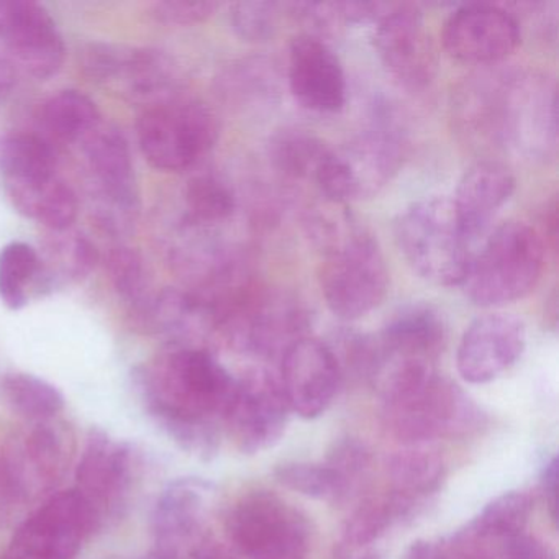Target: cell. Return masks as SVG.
Segmentation results:
<instances>
[{
	"label": "cell",
	"instance_id": "484cf974",
	"mask_svg": "<svg viewBox=\"0 0 559 559\" xmlns=\"http://www.w3.org/2000/svg\"><path fill=\"white\" fill-rule=\"evenodd\" d=\"M114 84H122L130 97L150 107L179 96L175 61L152 48H127Z\"/></svg>",
	"mask_w": 559,
	"mask_h": 559
},
{
	"label": "cell",
	"instance_id": "4316f807",
	"mask_svg": "<svg viewBox=\"0 0 559 559\" xmlns=\"http://www.w3.org/2000/svg\"><path fill=\"white\" fill-rule=\"evenodd\" d=\"M444 474L443 457L427 444L404 447L388 460L389 490L421 507L440 490Z\"/></svg>",
	"mask_w": 559,
	"mask_h": 559
},
{
	"label": "cell",
	"instance_id": "60d3db41",
	"mask_svg": "<svg viewBox=\"0 0 559 559\" xmlns=\"http://www.w3.org/2000/svg\"><path fill=\"white\" fill-rule=\"evenodd\" d=\"M280 9L271 2H238L230 8L231 27L245 41L263 44L276 35Z\"/></svg>",
	"mask_w": 559,
	"mask_h": 559
},
{
	"label": "cell",
	"instance_id": "ee69618b",
	"mask_svg": "<svg viewBox=\"0 0 559 559\" xmlns=\"http://www.w3.org/2000/svg\"><path fill=\"white\" fill-rule=\"evenodd\" d=\"M499 559H556V552L543 539L520 533L500 543Z\"/></svg>",
	"mask_w": 559,
	"mask_h": 559
},
{
	"label": "cell",
	"instance_id": "e575fe53",
	"mask_svg": "<svg viewBox=\"0 0 559 559\" xmlns=\"http://www.w3.org/2000/svg\"><path fill=\"white\" fill-rule=\"evenodd\" d=\"M330 146L310 133L297 129L277 132L270 143V158L274 168L289 179L312 181L320 162Z\"/></svg>",
	"mask_w": 559,
	"mask_h": 559
},
{
	"label": "cell",
	"instance_id": "f1b7e54d",
	"mask_svg": "<svg viewBox=\"0 0 559 559\" xmlns=\"http://www.w3.org/2000/svg\"><path fill=\"white\" fill-rule=\"evenodd\" d=\"M55 240L40 257L37 296L67 283H78L87 277L99 261L97 248L80 234L70 230L53 231Z\"/></svg>",
	"mask_w": 559,
	"mask_h": 559
},
{
	"label": "cell",
	"instance_id": "5b68a950",
	"mask_svg": "<svg viewBox=\"0 0 559 559\" xmlns=\"http://www.w3.org/2000/svg\"><path fill=\"white\" fill-rule=\"evenodd\" d=\"M395 240L408 266L435 286H461L476 251L450 198L408 205L395 221Z\"/></svg>",
	"mask_w": 559,
	"mask_h": 559
},
{
	"label": "cell",
	"instance_id": "7402d4cb",
	"mask_svg": "<svg viewBox=\"0 0 559 559\" xmlns=\"http://www.w3.org/2000/svg\"><path fill=\"white\" fill-rule=\"evenodd\" d=\"M215 487L199 477H181L169 484L153 510L156 546L181 555L186 545H199L214 506Z\"/></svg>",
	"mask_w": 559,
	"mask_h": 559
},
{
	"label": "cell",
	"instance_id": "f35d334b",
	"mask_svg": "<svg viewBox=\"0 0 559 559\" xmlns=\"http://www.w3.org/2000/svg\"><path fill=\"white\" fill-rule=\"evenodd\" d=\"M326 464L338 477L343 490V503L358 497L365 489L371 476L372 457L371 448L358 438H340L330 448L326 454Z\"/></svg>",
	"mask_w": 559,
	"mask_h": 559
},
{
	"label": "cell",
	"instance_id": "681fc988",
	"mask_svg": "<svg viewBox=\"0 0 559 559\" xmlns=\"http://www.w3.org/2000/svg\"><path fill=\"white\" fill-rule=\"evenodd\" d=\"M333 559H381L372 548H358L340 542L333 549Z\"/></svg>",
	"mask_w": 559,
	"mask_h": 559
},
{
	"label": "cell",
	"instance_id": "d6986e66",
	"mask_svg": "<svg viewBox=\"0 0 559 559\" xmlns=\"http://www.w3.org/2000/svg\"><path fill=\"white\" fill-rule=\"evenodd\" d=\"M525 323L510 313L474 320L457 346V372L469 384H487L509 371L525 352Z\"/></svg>",
	"mask_w": 559,
	"mask_h": 559
},
{
	"label": "cell",
	"instance_id": "f546056e",
	"mask_svg": "<svg viewBox=\"0 0 559 559\" xmlns=\"http://www.w3.org/2000/svg\"><path fill=\"white\" fill-rule=\"evenodd\" d=\"M0 399L25 420L50 421L64 408L60 389L28 372H8L0 378Z\"/></svg>",
	"mask_w": 559,
	"mask_h": 559
},
{
	"label": "cell",
	"instance_id": "74e56055",
	"mask_svg": "<svg viewBox=\"0 0 559 559\" xmlns=\"http://www.w3.org/2000/svg\"><path fill=\"white\" fill-rule=\"evenodd\" d=\"M273 476L281 486L300 496L343 503V490L338 477L326 463L286 461L274 467Z\"/></svg>",
	"mask_w": 559,
	"mask_h": 559
},
{
	"label": "cell",
	"instance_id": "4dcf8cb0",
	"mask_svg": "<svg viewBox=\"0 0 559 559\" xmlns=\"http://www.w3.org/2000/svg\"><path fill=\"white\" fill-rule=\"evenodd\" d=\"M57 155L35 133H9L0 139V175L4 181H28L57 175Z\"/></svg>",
	"mask_w": 559,
	"mask_h": 559
},
{
	"label": "cell",
	"instance_id": "7a4b0ae2",
	"mask_svg": "<svg viewBox=\"0 0 559 559\" xmlns=\"http://www.w3.org/2000/svg\"><path fill=\"white\" fill-rule=\"evenodd\" d=\"M374 382L382 424L404 447L469 437L486 424L479 405L430 362L382 361Z\"/></svg>",
	"mask_w": 559,
	"mask_h": 559
},
{
	"label": "cell",
	"instance_id": "bcb514c9",
	"mask_svg": "<svg viewBox=\"0 0 559 559\" xmlns=\"http://www.w3.org/2000/svg\"><path fill=\"white\" fill-rule=\"evenodd\" d=\"M558 201H556V198H552L546 204L545 212H543V234H539L546 250H551L552 253L558 251Z\"/></svg>",
	"mask_w": 559,
	"mask_h": 559
},
{
	"label": "cell",
	"instance_id": "4fadbf2b",
	"mask_svg": "<svg viewBox=\"0 0 559 559\" xmlns=\"http://www.w3.org/2000/svg\"><path fill=\"white\" fill-rule=\"evenodd\" d=\"M0 41L15 68L37 80H48L63 67L64 41L57 22L32 0H0Z\"/></svg>",
	"mask_w": 559,
	"mask_h": 559
},
{
	"label": "cell",
	"instance_id": "603a6c76",
	"mask_svg": "<svg viewBox=\"0 0 559 559\" xmlns=\"http://www.w3.org/2000/svg\"><path fill=\"white\" fill-rule=\"evenodd\" d=\"M381 361H420L435 365L447 343L443 313L430 304L402 307L378 338Z\"/></svg>",
	"mask_w": 559,
	"mask_h": 559
},
{
	"label": "cell",
	"instance_id": "9c48e42d",
	"mask_svg": "<svg viewBox=\"0 0 559 559\" xmlns=\"http://www.w3.org/2000/svg\"><path fill=\"white\" fill-rule=\"evenodd\" d=\"M402 150L394 133L366 130L342 148H329L313 175L320 194L332 204H346L378 194L401 168Z\"/></svg>",
	"mask_w": 559,
	"mask_h": 559
},
{
	"label": "cell",
	"instance_id": "d590c367",
	"mask_svg": "<svg viewBox=\"0 0 559 559\" xmlns=\"http://www.w3.org/2000/svg\"><path fill=\"white\" fill-rule=\"evenodd\" d=\"M189 218L198 227L224 224L237 211V195L225 179L215 175H199L186 188Z\"/></svg>",
	"mask_w": 559,
	"mask_h": 559
},
{
	"label": "cell",
	"instance_id": "277c9868",
	"mask_svg": "<svg viewBox=\"0 0 559 559\" xmlns=\"http://www.w3.org/2000/svg\"><path fill=\"white\" fill-rule=\"evenodd\" d=\"M467 122L477 132L532 155L556 145V93L542 78H500L473 91Z\"/></svg>",
	"mask_w": 559,
	"mask_h": 559
},
{
	"label": "cell",
	"instance_id": "f907efd6",
	"mask_svg": "<svg viewBox=\"0 0 559 559\" xmlns=\"http://www.w3.org/2000/svg\"><path fill=\"white\" fill-rule=\"evenodd\" d=\"M136 559H179L178 552L169 551V549L159 548V546H155L153 551H150L148 555L143 556V558Z\"/></svg>",
	"mask_w": 559,
	"mask_h": 559
},
{
	"label": "cell",
	"instance_id": "8fae6325",
	"mask_svg": "<svg viewBox=\"0 0 559 559\" xmlns=\"http://www.w3.org/2000/svg\"><path fill=\"white\" fill-rule=\"evenodd\" d=\"M289 412L280 379L264 369H254L237 379L224 428L241 453H263L286 433Z\"/></svg>",
	"mask_w": 559,
	"mask_h": 559
},
{
	"label": "cell",
	"instance_id": "836d02e7",
	"mask_svg": "<svg viewBox=\"0 0 559 559\" xmlns=\"http://www.w3.org/2000/svg\"><path fill=\"white\" fill-rule=\"evenodd\" d=\"M532 510L533 499L528 492L509 490L490 500L469 526L489 545L493 542L503 543L520 533H525Z\"/></svg>",
	"mask_w": 559,
	"mask_h": 559
},
{
	"label": "cell",
	"instance_id": "5bb4252c",
	"mask_svg": "<svg viewBox=\"0 0 559 559\" xmlns=\"http://www.w3.org/2000/svg\"><path fill=\"white\" fill-rule=\"evenodd\" d=\"M73 437L63 425L38 421L12 441L2 463L21 500L51 492L67 473Z\"/></svg>",
	"mask_w": 559,
	"mask_h": 559
},
{
	"label": "cell",
	"instance_id": "83f0119b",
	"mask_svg": "<svg viewBox=\"0 0 559 559\" xmlns=\"http://www.w3.org/2000/svg\"><path fill=\"white\" fill-rule=\"evenodd\" d=\"M424 507L388 490L366 497L349 513L342 542L358 548H371L389 530L415 519Z\"/></svg>",
	"mask_w": 559,
	"mask_h": 559
},
{
	"label": "cell",
	"instance_id": "8992f818",
	"mask_svg": "<svg viewBox=\"0 0 559 559\" xmlns=\"http://www.w3.org/2000/svg\"><path fill=\"white\" fill-rule=\"evenodd\" d=\"M546 253L539 231L523 222H506L474 251L461 286L471 302L486 309L515 302L535 289Z\"/></svg>",
	"mask_w": 559,
	"mask_h": 559
},
{
	"label": "cell",
	"instance_id": "7bdbcfd3",
	"mask_svg": "<svg viewBox=\"0 0 559 559\" xmlns=\"http://www.w3.org/2000/svg\"><path fill=\"white\" fill-rule=\"evenodd\" d=\"M217 9L207 0H165L153 5L152 15L166 25H195L209 21Z\"/></svg>",
	"mask_w": 559,
	"mask_h": 559
},
{
	"label": "cell",
	"instance_id": "6da1fadb",
	"mask_svg": "<svg viewBox=\"0 0 559 559\" xmlns=\"http://www.w3.org/2000/svg\"><path fill=\"white\" fill-rule=\"evenodd\" d=\"M150 417L191 456L211 461L221 450L224 415L237 379L202 346L173 348L135 372Z\"/></svg>",
	"mask_w": 559,
	"mask_h": 559
},
{
	"label": "cell",
	"instance_id": "ab89813d",
	"mask_svg": "<svg viewBox=\"0 0 559 559\" xmlns=\"http://www.w3.org/2000/svg\"><path fill=\"white\" fill-rule=\"evenodd\" d=\"M405 559H496V556L489 543L466 525L440 542L414 543Z\"/></svg>",
	"mask_w": 559,
	"mask_h": 559
},
{
	"label": "cell",
	"instance_id": "cb8c5ba5",
	"mask_svg": "<svg viewBox=\"0 0 559 559\" xmlns=\"http://www.w3.org/2000/svg\"><path fill=\"white\" fill-rule=\"evenodd\" d=\"M515 185L510 169L490 159L476 163L464 173L451 201L474 241L512 198Z\"/></svg>",
	"mask_w": 559,
	"mask_h": 559
},
{
	"label": "cell",
	"instance_id": "44dd1931",
	"mask_svg": "<svg viewBox=\"0 0 559 559\" xmlns=\"http://www.w3.org/2000/svg\"><path fill=\"white\" fill-rule=\"evenodd\" d=\"M294 99L310 112L336 114L346 104V76L335 51L316 35L294 38L287 68Z\"/></svg>",
	"mask_w": 559,
	"mask_h": 559
},
{
	"label": "cell",
	"instance_id": "d6a6232c",
	"mask_svg": "<svg viewBox=\"0 0 559 559\" xmlns=\"http://www.w3.org/2000/svg\"><path fill=\"white\" fill-rule=\"evenodd\" d=\"M40 257L31 245L14 241L0 251V300L11 310L27 306L37 296Z\"/></svg>",
	"mask_w": 559,
	"mask_h": 559
},
{
	"label": "cell",
	"instance_id": "8d00e7d4",
	"mask_svg": "<svg viewBox=\"0 0 559 559\" xmlns=\"http://www.w3.org/2000/svg\"><path fill=\"white\" fill-rule=\"evenodd\" d=\"M106 267L114 289L132 307L135 319L142 322L153 302L142 257L132 248H114L107 257Z\"/></svg>",
	"mask_w": 559,
	"mask_h": 559
},
{
	"label": "cell",
	"instance_id": "e0dca14e",
	"mask_svg": "<svg viewBox=\"0 0 559 559\" xmlns=\"http://www.w3.org/2000/svg\"><path fill=\"white\" fill-rule=\"evenodd\" d=\"M280 382L290 412L312 420L329 411L343 376L329 343L306 336L281 358Z\"/></svg>",
	"mask_w": 559,
	"mask_h": 559
},
{
	"label": "cell",
	"instance_id": "ffe728a7",
	"mask_svg": "<svg viewBox=\"0 0 559 559\" xmlns=\"http://www.w3.org/2000/svg\"><path fill=\"white\" fill-rule=\"evenodd\" d=\"M84 152L99 191L104 227L129 224L136 209L135 173L129 142L120 130L100 123L86 140Z\"/></svg>",
	"mask_w": 559,
	"mask_h": 559
},
{
	"label": "cell",
	"instance_id": "9a60e30c",
	"mask_svg": "<svg viewBox=\"0 0 559 559\" xmlns=\"http://www.w3.org/2000/svg\"><path fill=\"white\" fill-rule=\"evenodd\" d=\"M374 48L389 73L407 90H425L437 76V53L414 4H392L376 24Z\"/></svg>",
	"mask_w": 559,
	"mask_h": 559
},
{
	"label": "cell",
	"instance_id": "2e32d148",
	"mask_svg": "<svg viewBox=\"0 0 559 559\" xmlns=\"http://www.w3.org/2000/svg\"><path fill=\"white\" fill-rule=\"evenodd\" d=\"M136 466L135 450L129 443L114 440L99 428L91 430L78 464L74 489L93 506L100 523L122 512L135 483Z\"/></svg>",
	"mask_w": 559,
	"mask_h": 559
},
{
	"label": "cell",
	"instance_id": "52a82bcc",
	"mask_svg": "<svg viewBox=\"0 0 559 559\" xmlns=\"http://www.w3.org/2000/svg\"><path fill=\"white\" fill-rule=\"evenodd\" d=\"M218 120L202 100L176 96L140 116L143 156L159 171H185L214 148Z\"/></svg>",
	"mask_w": 559,
	"mask_h": 559
},
{
	"label": "cell",
	"instance_id": "30bf717a",
	"mask_svg": "<svg viewBox=\"0 0 559 559\" xmlns=\"http://www.w3.org/2000/svg\"><path fill=\"white\" fill-rule=\"evenodd\" d=\"M100 525L76 489L53 493L19 526L0 559H74Z\"/></svg>",
	"mask_w": 559,
	"mask_h": 559
},
{
	"label": "cell",
	"instance_id": "c3c4849f",
	"mask_svg": "<svg viewBox=\"0 0 559 559\" xmlns=\"http://www.w3.org/2000/svg\"><path fill=\"white\" fill-rule=\"evenodd\" d=\"M189 559H237L231 556L227 549L222 546L215 545V543L201 542L198 546L192 548Z\"/></svg>",
	"mask_w": 559,
	"mask_h": 559
},
{
	"label": "cell",
	"instance_id": "d4e9b609",
	"mask_svg": "<svg viewBox=\"0 0 559 559\" xmlns=\"http://www.w3.org/2000/svg\"><path fill=\"white\" fill-rule=\"evenodd\" d=\"M5 192L19 214L51 231L70 230L78 217V198L70 185L58 178L4 181Z\"/></svg>",
	"mask_w": 559,
	"mask_h": 559
},
{
	"label": "cell",
	"instance_id": "b9f144b4",
	"mask_svg": "<svg viewBox=\"0 0 559 559\" xmlns=\"http://www.w3.org/2000/svg\"><path fill=\"white\" fill-rule=\"evenodd\" d=\"M127 47L112 44H91L81 53V68L96 83L114 84Z\"/></svg>",
	"mask_w": 559,
	"mask_h": 559
},
{
	"label": "cell",
	"instance_id": "ac0fdd59",
	"mask_svg": "<svg viewBox=\"0 0 559 559\" xmlns=\"http://www.w3.org/2000/svg\"><path fill=\"white\" fill-rule=\"evenodd\" d=\"M520 40L519 22L499 5H461L444 22V50L461 63L490 64L506 60Z\"/></svg>",
	"mask_w": 559,
	"mask_h": 559
},
{
	"label": "cell",
	"instance_id": "1f68e13d",
	"mask_svg": "<svg viewBox=\"0 0 559 559\" xmlns=\"http://www.w3.org/2000/svg\"><path fill=\"white\" fill-rule=\"evenodd\" d=\"M41 120L55 139L68 143L84 142L103 123L96 103L74 90L53 94L44 104Z\"/></svg>",
	"mask_w": 559,
	"mask_h": 559
},
{
	"label": "cell",
	"instance_id": "7c38bea8",
	"mask_svg": "<svg viewBox=\"0 0 559 559\" xmlns=\"http://www.w3.org/2000/svg\"><path fill=\"white\" fill-rule=\"evenodd\" d=\"M309 313L294 297L261 290L253 304L237 319L222 325V338L240 352L260 358H283L284 353L306 338Z\"/></svg>",
	"mask_w": 559,
	"mask_h": 559
},
{
	"label": "cell",
	"instance_id": "ba28073f",
	"mask_svg": "<svg viewBox=\"0 0 559 559\" xmlns=\"http://www.w3.org/2000/svg\"><path fill=\"white\" fill-rule=\"evenodd\" d=\"M227 533L248 559H309L312 545L306 515L270 490L241 496L228 513Z\"/></svg>",
	"mask_w": 559,
	"mask_h": 559
},
{
	"label": "cell",
	"instance_id": "3957f363",
	"mask_svg": "<svg viewBox=\"0 0 559 559\" xmlns=\"http://www.w3.org/2000/svg\"><path fill=\"white\" fill-rule=\"evenodd\" d=\"M316 214L310 237L322 248L320 287L329 309L343 320H358L378 309L389 289V271L378 241L338 209Z\"/></svg>",
	"mask_w": 559,
	"mask_h": 559
},
{
	"label": "cell",
	"instance_id": "f6af8a7d",
	"mask_svg": "<svg viewBox=\"0 0 559 559\" xmlns=\"http://www.w3.org/2000/svg\"><path fill=\"white\" fill-rule=\"evenodd\" d=\"M558 457L552 456L543 467L542 489L552 522L558 520Z\"/></svg>",
	"mask_w": 559,
	"mask_h": 559
},
{
	"label": "cell",
	"instance_id": "7dc6e473",
	"mask_svg": "<svg viewBox=\"0 0 559 559\" xmlns=\"http://www.w3.org/2000/svg\"><path fill=\"white\" fill-rule=\"evenodd\" d=\"M15 76H17V68H15L14 61L9 57L5 48L0 47V106L14 90Z\"/></svg>",
	"mask_w": 559,
	"mask_h": 559
}]
</instances>
